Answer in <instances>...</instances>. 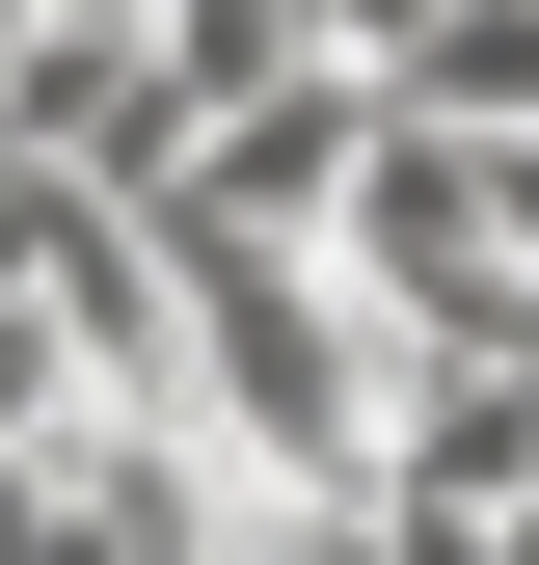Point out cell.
I'll return each instance as SVG.
<instances>
[{"instance_id":"1","label":"cell","mask_w":539,"mask_h":565,"mask_svg":"<svg viewBox=\"0 0 539 565\" xmlns=\"http://www.w3.org/2000/svg\"><path fill=\"white\" fill-rule=\"evenodd\" d=\"M404 108L432 135H539V0H458V28L404 54Z\"/></svg>"},{"instance_id":"2","label":"cell","mask_w":539,"mask_h":565,"mask_svg":"<svg viewBox=\"0 0 539 565\" xmlns=\"http://www.w3.org/2000/svg\"><path fill=\"white\" fill-rule=\"evenodd\" d=\"M0 54H28V0H0Z\"/></svg>"}]
</instances>
